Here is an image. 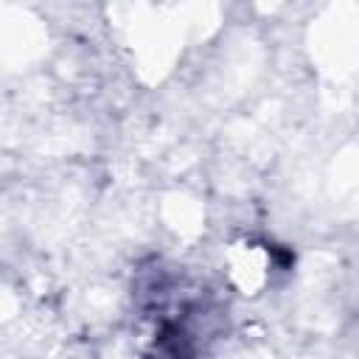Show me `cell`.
<instances>
[{
	"mask_svg": "<svg viewBox=\"0 0 359 359\" xmlns=\"http://www.w3.org/2000/svg\"><path fill=\"white\" fill-rule=\"evenodd\" d=\"M227 266H230L227 272H230L233 283L238 289H244V294H247V292L261 289L269 280V275L275 269V258H272L269 244L244 238V241L233 244V250L227 255Z\"/></svg>",
	"mask_w": 359,
	"mask_h": 359,
	"instance_id": "obj_1",
	"label": "cell"
}]
</instances>
